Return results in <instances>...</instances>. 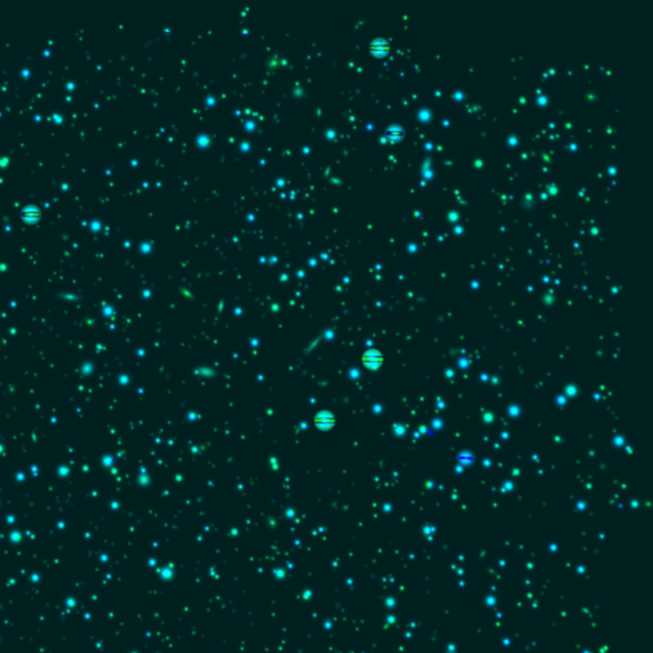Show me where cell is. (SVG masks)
<instances>
[{"label": "cell", "instance_id": "6da1fadb", "mask_svg": "<svg viewBox=\"0 0 653 653\" xmlns=\"http://www.w3.org/2000/svg\"><path fill=\"white\" fill-rule=\"evenodd\" d=\"M361 361H363L365 367H370V369H376V367H379L383 364L384 356H383V353L380 351L369 350L364 353L363 357H361Z\"/></svg>", "mask_w": 653, "mask_h": 653}, {"label": "cell", "instance_id": "7a4b0ae2", "mask_svg": "<svg viewBox=\"0 0 653 653\" xmlns=\"http://www.w3.org/2000/svg\"><path fill=\"white\" fill-rule=\"evenodd\" d=\"M314 422H315V425L319 428V429H330L332 426H334L336 424V417L330 412H319L317 416H315V419H314Z\"/></svg>", "mask_w": 653, "mask_h": 653}, {"label": "cell", "instance_id": "3957f363", "mask_svg": "<svg viewBox=\"0 0 653 653\" xmlns=\"http://www.w3.org/2000/svg\"><path fill=\"white\" fill-rule=\"evenodd\" d=\"M370 51L375 56H384L389 53V43L383 39H376L370 43Z\"/></svg>", "mask_w": 653, "mask_h": 653}, {"label": "cell", "instance_id": "277c9868", "mask_svg": "<svg viewBox=\"0 0 653 653\" xmlns=\"http://www.w3.org/2000/svg\"><path fill=\"white\" fill-rule=\"evenodd\" d=\"M387 136H388V138L393 139V141H396V139H399L401 137H402V130H401V128H399V126L393 125V126H390L388 130H387Z\"/></svg>", "mask_w": 653, "mask_h": 653}]
</instances>
